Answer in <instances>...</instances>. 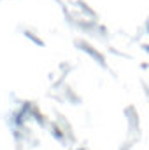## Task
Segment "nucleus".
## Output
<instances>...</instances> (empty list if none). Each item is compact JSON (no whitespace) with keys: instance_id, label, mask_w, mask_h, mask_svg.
Masks as SVG:
<instances>
[{"instance_id":"f257e3e1","label":"nucleus","mask_w":149,"mask_h":150,"mask_svg":"<svg viewBox=\"0 0 149 150\" xmlns=\"http://www.w3.org/2000/svg\"><path fill=\"white\" fill-rule=\"evenodd\" d=\"M148 28H149V25H148Z\"/></svg>"}]
</instances>
